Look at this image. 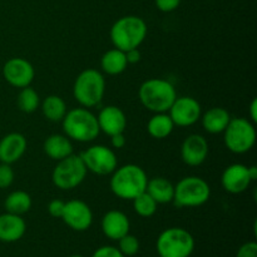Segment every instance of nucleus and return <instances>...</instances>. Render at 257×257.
<instances>
[{
  "instance_id": "1",
  "label": "nucleus",
  "mask_w": 257,
  "mask_h": 257,
  "mask_svg": "<svg viewBox=\"0 0 257 257\" xmlns=\"http://www.w3.org/2000/svg\"><path fill=\"white\" fill-rule=\"evenodd\" d=\"M148 177L145 170L140 166L130 163L113 171L109 186L117 197L132 201L145 192Z\"/></svg>"
},
{
  "instance_id": "2",
  "label": "nucleus",
  "mask_w": 257,
  "mask_h": 257,
  "mask_svg": "<svg viewBox=\"0 0 257 257\" xmlns=\"http://www.w3.org/2000/svg\"><path fill=\"white\" fill-rule=\"evenodd\" d=\"M147 37V24L137 15L119 18L110 28V40L117 49L127 50L138 48Z\"/></svg>"
},
{
  "instance_id": "3",
  "label": "nucleus",
  "mask_w": 257,
  "mask_h": 257,
  "mask_svg": "<svg viewBox=\"0 0 257 257\" xmlns=\"http://www.w3.org/2000/svg\"><path fill=\"white\" fill-rule=\"evenodd\" d=\"M140 100L143 107L153 113H166L177 98L172 83L160 78H152L143 82L140 87Z\"/></svg>"
},
{
  "instance_id": "4",
  "label": "nucleus",
  "mask_w": 257,
  "mask_h": 257,
  "mask_svg": "<svg viewBox=\"0 0 257 257\" xmlns=\"http://www.w3.org/2000/svg\"><path fill=\"white\" fill-rule=\"evenodd\" d=\"M63 131L69 140L77 142H92L99 136L97 115L87 108H74L68 110L63 118Z\"/></svg>"
},
{
  "instance_id": "5",
  "label": "nucleus",
  "mask_w": 257,
  "mask_h": 257,
  "mask_svg": "<svg viewBox=\"0 0 257 257\" xmlns=\"http://www.w3.org/2000/svg\"><path fill=\"white\" fill-rule=\"evenodd\" d=\"M105 79L102 73L93 68L83 70L77 77L73 87V94L77 102L84 108L99 104L104 97Z\"/></svg>"
},
{
  "instance_id": "6",
  "label": "nucleus",
  "mask_w": 257,
  "mask_h": 257,
  "mask_svg": "<svg viewBox=\"0 0 257 257\" xmlns=\"http://www.w3.org/2000/svg\"><path fill=\"white\" fill-rule=\"evenodd\" d=\"M156 248L160 257H190L195 250V238L182 227H170L158 236Z\"/></svg>"
},
{
  "instance_id": "7",
  "label": "nucleus",
  "mask_w": 257,
  "mask_h": 257,
  "mask_svg": "<svg viewBox=\"0 0 257 257\" xmlns=\"http://www.w3.org/2000/svg\"><path fill=\"white\" fill-rule=\"evenodd\" d=\"M210 185L197 176L185 177L175 186L173 201L177 207H198L210 200Z\"/></svg>"
},
{
  "instance_id": "8",
  "label": "nucleus",
  "mask_w": 257,
  "mask_h": 257,
  "mask_svg": "<svg viewBox=\"0 0 257 257\" xmlns=\"http://www.w3.org/2000/svg\"><path fill=\"white\" fill-rule=\"evenodd\" d=\"M223 133L226 147L236 155L248 152L256 143V128L247 118H231Z\"/></svg>"
},
{
  "instance_id": "9",
  "label": "nucleus",
  "mask_w": 257,
  "mask_h": 257,
  "mask_svg": "<svg viewBox=\"0 0 257 257\" xmlns=\"http://www.w3.org/2000/svg\"><path fill=\"white\" fill-rule=\"evenodd\" d=\"M87 167L82 157L77 155H70L67 158L58 161L52 173V181L58 188L63 191H69L78 187L84 181L87 176Z\"/></svg>"
},
{
  "instance_id": "10",
  "label": "nucleus",
  "mask_w": 257,
  "mask_h": 257,
  "mask_svg": "<svg viewBox=\"0 0 257 257\" xmlns=\"http://www.w3.org/2000/svg\"><path fill=\"white\" fill-rule=\"evenodd\" d=\"M80 157L88 171L99 176L110 175L118 166L115 153L113 152V150L103 145L92 146L85 150Z\"/></svg>"
},
{
  "instance_id": "11",
  "label": "nucleus",
  "mask_w": 257,
  "mask_h": 257,
  "mask_svg": "<svg viewBox=\"0 0 257 257\" xmlns=\"http://www.w3.org/2000/svg\"><path fill=\"white\" fill-rule=\"evenodd\" d=\"M171 119L178 127H190L197 123L202 115V108L192 97H177L168 109Z\"/></svg>"
},
{
  "instance_id": "12",
  "label": "nucleus",
  "mask_w": 257,
  "mask_h": 257,
  "mask_svg": "<svg viewBox=\"0 0 257 257\" xmlns=\"http://www.w3.org/2000/svg\"><path fill=\"white\" fill-rule=\"evenodd\" d=\"M3 75L10 85L22 89L33 82L35 70L32 63L24 58H10L3 67Z\"/></svg>"
},
{
  "instance_id": "13",
  "label": "nucleus",
  "mask_w": 257,
  "mask_h": 257,
  "mask_svg": "<svg viewBox=\"0 0 257 257\" xmlns=\"http://www.w3.org/2000/svg\"><path fill=\"white\" fill-rule=\"evenodd\" d=\"M62 220L74 231H85L92 226L93 212L89 206L82 200H72L65 202Z\"/></svg>"
},
{
  "instance_id": "14",
  "label": "nucleus",
  "mask_w": 257,
  "mask_h": 257,
  "mask_svg": "<svg viewBox=\"0 0 257 257\" xmlns=\"http://www.w3.org/2000/svg\"><path fill=\"white\" fill-rule=\"evenodd\" d=\"M251 182L252 181L248 175V167L242 163H233L228 166L221 176V185L223 190L232 195L245 192L250 187Z\"/></svg>"
},
{
  "instance_id": "15",
  "label": "nucleus",
  "mask_w": 257,
  "mask_h": 257,
  "mask_svg": "<svg viewBox=\"0 0 257 257\" xmlns=\"http://www.w3.org/2000/svg\"><path fill=\"white\" fill-rule=\"evenodd\" d=\"M208 156V143L203 136L190 135L181 146V158L191 167L201 166Z\"/></svg>"
},
{
  "instance_id": "16",
  "label": "nucleus",
  "mask_w": 257,
  "mask_h": 257,
  "mask_svg": "<svg viewBox=\"0 0 257 257\" xmlns=\"http://www.w3.org/2000/svg\"><path fill=\"white\" fill-rule=\"evenodd\" d=\"M97 120L99 130L109 137L117 133H124L127 127V118L124 112L117 105H107L102 108Z\"/></svg>"
},
{
  "instance_id": "17",
  "label": "nucleus",
  "mask_w": 257,
  "mask_h": 257,
  "mask_svg": "<svg viewBox=\"0 0 257 257\" xmlns=\"http://www.w3.org/2000/svg\"><path fill=\"white\" fill-rule=\"evenodd\" d=\"M27 138L18 132L9 133L0 140V162L13 165L24 156L27 151Z\"/></svg>"
},
{
  "instance_id": "18",
  "label": "nucleus",
  "mask_w": 257,
  "mask_h": 257,
  "mask_svg": "<svg viewBox=\"0 0 257 257\" xmlns=\"http://www.w3.org/2000/svg\"><path fill=\"white\" fill-rule=\"evenodd\" d=\"M102 231L109 240L118 241L120 237L130 233V218L122 211H108L102 218Z\"/></svg>"
},
{
  "instance_id": "19",
  "label": "nucleus",
  "mask_w": 257,
  "mask_h": 257,
  "mask_svg": "<svg viewBox=\"0 0 257 257\" xmlns=\"http://www.w3.org/2000/svg\"><path fill=\"white\" fill-rule=\"evenodd\" d=\"M27 231V223L24 218L14 213L0 215V241L3 242H15L19 241Z\"/></svg>"
},
{
  "instance_id": "20",
  "label": "nucleus",
  "mask_w": 257,
  "mask_h": 257,
  "mask_svg": "<svg viewBox=\"0 0 257 257\" xmlns=\"http://www.w3.org/2000/svg\"><path fill=\"white\" fill-rule=\"evenodd\" d=\"M202 119V127L206 132L211 135H217L222 133L227 127L228 122L231 120V115L225 108L213 107L210 108L203 115H201Z\"/></svg>"
},
{
  "instance_id": "21",
  "label": "nucleus",
  "mask_w": 257,
  "mask_h": 257,
  "mask_svg": "<svg viewBox=\"0 0 257 257\" xmlns=\"http://www.w3.org/2000/svg\"><path fill=\"white\" fill-rule=\"evenodd\" d=\"M44 152L49 158L54 161H60L73 155V145L67 136L52 135L45 140Z\"/></svg>"
},
{
  "instance_id": "22",
  "label": "nucleus",
  "mask_w": 257,
  "mask_h": 257,
  "mask_svg": "<svg viewBox=\"0 0 257 257\" xmlns=\"http://www.w3.org/2000/svg\"><path fill=\"white\" fill-rule=\"evenodd\" d=\"M146 192L157 203H170L173 201L175 186L163 177H155L148 180Z\"/></svg>"
},
{
  "instance_id": "23",
  "label": "nucleus",
  "mask_w": 257,
  "mask_h": 257,
  "mask_svg": "<svg viewBox=\"0 0 257 257\" xmlns=\"http://www.w3.org/2000/svg\"><path fill=\"white\" fill-rule=\"evenodd\" d=\"M127 65L128 62L127 58H125V53L123 50L117 49V48L105 52L100 59L102 70L109 75L120 74L127 69Z\"/></svg>"
},
{
  "instance_id": "24",
  "label": "nucleus",
  "mask_w": 257,
  "mask_h": 257,
  "mask_svg": "<svg viewBox=\"0 0 257 257\" xmlns=\"http://www.w3.org/2000/svg\"><path fill=\"white\" fill-rule=\"evenodd\" d=\"M175 123L168 113H156L147 123V131L151 137L156 140L167 138L172 133Z\"/></svg>"
},
{
  "instance_id": "25",
  "label": "nucleus",
  "mask_w": 257,
  "mask_h": 257,
  "mask_svg": "<svg viewBox=\"0 0 257 257\" xmlns=\"http://www.w3.org/2000/svg\"><path fill=\"white\" fill-rule=\"evenodd\" d=\"M42 112L47 119L52 122H62L67 114V104L59 95H48L42 103Z\"/></svg>"
},
{
  "instance_id": "26",
  "label": "nucleus",
  "mask_w": 257,
  "mask_h": 257,
  "mask_svg": "<svg viewBox=\"0 0 257 257\" xmlns=\"http://www.w3.org/2000/svg\"><path fill=\"white\" fill-rule=\"evenodd\" d=\"M32 205V197L25 191H14V192L8 196L4 202V207L7 212L19 216L29 212Z\"/></svg>"
},
{
  "instance_id": "27",
  "label": "nucleus",
  "mask_w": 257,
  "mask_h": 257,
  "mask_svg": "<svg viewBox=\"0 0 257 257\" xmlns=\"http://www.w3.org/2000/svg\"><path fill=\"white\" fill-rule=\"evenodd\" d=\"M17 103L22 112L33 113L39 107V94L37 93V90L33 89L30 85H28V87L22 88L19 95H18Z\"/></svg>"
},
{
  "instance_id": "28",
  "label": "nucleus",
  "mask_w": 257,
  "mask_h": 257,
  "mask_svg": "<svg viewBox=\"0 0 257 257\" xmlns=\"http://www.w3.org/2000/svg\"><path fill=\"white\" fill-rule=\"evenodd\" d=\"M133 201V208H135L136 213L140 215L141 217H152L156 212H157L158 203L148 195L147 192H143L138 195Z\"/></svg>"
},
{
  "instance_id": "29",
  "label": "nucleus",
  "mask_w": 257,
  "mask_h": 257,
  "mask_svg": "<svg viewBox=\"0 0 257 257\" xmlns=\"http://www.w3.org/2000/svg\"><path fill=\"white\" fill-rule=\"evenodd\" d=\"M118 250L124 257L135 256L140 251V241L136 236L127 233L118 240Z\"/></svg>"
},
{
  "instance_id": "30",
  "label": "nucleus",
  "mask_w": 257,
  "mask_h": 257,
  "mask_svg": "<svg viewBox=\"0 0 257 257\" xmlns=\"http://www.w3.org/2000/svg\"><path fill=\"white\" fill-rule=\"evenodd\" d=\"M13 182H14V171L12 166L8 163H0V188L5 190L10 187Z\"/></svg>"
},
{
  "instance_id": "31",
  "label": "nucleus",
  "mask_w": 257,
  "mask_h": 257,
  "mask_svg": "<svg viewBox=\"0 0 257 257\" xmlns=\"http://www.w3.org/2000/svg\"><path fill=\"white\" fill-rule=\"evenodd\" d=\"M92 257H124L123 253L114 246H102L97 248Z\"/></svg>"
},
{
  "instance_id": "32",
  "label": "nucleus",
  "mask_w": 257,
  "mask_h": 257,
  "mask_svg": "<svg viewBox=\"0 0 257 257\" xmlns=\"http://www.w3.org/2000/svg\"><path fill=\"white\" fill-rule=\"evenodd\" d=\"M236 257H257V243L255 241L246 242L238 248Z\"/></svg>"
},
{
  "instance_id": "33",
  "label": "nucleus",
  "mask_w": 257,
  "mask_h": 257,
  "mask_svg": "<svg viewBox=\"0 0 257 257\" xmlns=\"http://www.w3.org/2000/svg\"><path fill=\"white\" fill-rule=\"evenodd\" d=\"M64 206L65 202L60 200H53L50 201L48 205V212L52 217L54 218H62L63 212H64Z\"/></svg>"
},
{
  "instance_id": "34",
  "label": "nucleus",
  "mask_w": 257,
  "mask_h": 257,
  "mask_svg": "<svg viewBox=\"0 0 257 257\" xmlns=\"http://www.w3.org/2000/svg\"><path fill=\"white\" fill-rule=\"evenodd\" d=\"M156 7L163 13H171L177 9L181 4V0H155Z\"/></svg>"
},
{
  "instance_id": "35",
  "label": "nucleus",
  "mask_w": 257,
  "mask_h": 257,
  "mask_svg": "<svg viewBox=\"0 0 257 257\" xmlns=\"http://www.w3.org/2000/svg\"><path fill=\"white\" fill-rule=\"evenodd\" d=\"M125 137L123 133H117V135L110 136V143H112V147L115 150H120L125 146Z\"/></svg>"
},
{
  "instance_id": "36",
  "label": "nucleus",
  "mask_w": 257,
  "mask_h": 257,
  "mask_svg": "<svg viewBox=\"0 0 257 257\" xmlns=\"http://www.w3.org/2000/svg\"><path fill=\"white\" fill-rule=\"evenodd\" d=\"M124 53H125V58H127L128 64H135V63H138L141 60V52L138 50V48L127 50V52Z\"/></svg>"
},
{
  "instance_id": "37",
  "label": "nucleus",
  "mask_w": 257,
  "mask_h": 257,
  "mask_svg": "<svg viewBox=\"0 0 257 257\" xmlns=\"http://www.w3.org/2000/svg\"><path fill=\"white\" fill-rule=\"evenodd\" d=\"M248 114H250V119L252 123L257 122V99L253 98L251 102L250 108H248Z\"/></svg>"
},
{
  "instance_id": "38",
  "label": "nucleus",
  "mask_w": 257,
  "mask_h": 257,
  "mask_svg": "<svg viewBox=\"0 0 257 257\" xmlns=\"http://www.w3.org/2000/svg\"><path fill=\"white\" fill-rule=\"evenodd\" d=\"M248 175H250V178L252 182L257 180V167L256 166H250V167H248Z\"/></svg>"
},
{
  "instance_id": "39",
  "label": "nucleus",
  "mask_w": 257,
  "mask_h": 257,
  "mask_svg": "<svg viewBox=\"0 0 257 257\" xmlns=\"http://www.w3.org/2000/svg\"><path fill=\"white\" fill-rule=\"evenodd\" d=\"M70 257H84V256H80V255H73V256H70Z\"/></svg>"
}]
</instances>
